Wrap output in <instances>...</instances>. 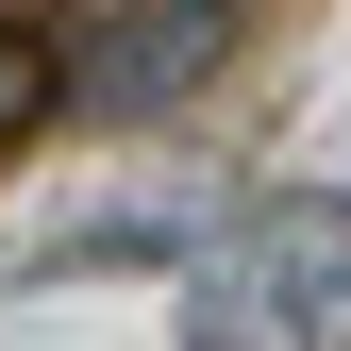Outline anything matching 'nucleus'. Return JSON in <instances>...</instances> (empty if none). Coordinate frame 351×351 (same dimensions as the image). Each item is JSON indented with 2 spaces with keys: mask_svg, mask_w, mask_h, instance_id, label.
Here are the masks:
<instances>
[{
  "mask_svg": "<svg viewBox=\"0 0 351 351\" xmlns=\"http://www.w3.org/2000/svg\"><path fill=\"white\" fill-rule=\"evenodd\" d=\"M167 301H184L201 351H318V335H351V201L335 184L234 201L217 234L167 251Z\"/></svg>",
  "mask_w": 351,
  "mask_h": 351,
  "instance_id": "obj_1",
  "label": "nucleus"
},
{
  "mask_svg": "<svg viewBox=\"0 0 351 351\" xmlns=\"http://www.w3.org/2000/svg\"><path fill=\"white\" fill-rule=\"evenodd\" d=\"M234 17L251 0H117L67 51V117H167V101H201L234 67Z\"/></svg>",
  "mask_w": 351,
  "mask_h": 351,
  "instance_id": "obj_2",
  "label": "nucleus"
},
{
  "mask_svg": "<svg viewBox=\"0 0 351 351\" xmlns=\"http://www.w3.org/2000/svg\"><path fill=\"white\" fill-rule=\"evenodd\" d=\"M51 101H67V67H51V51H34V34H17V17H0V134H34V117H51Z\"/></svg>",
  "mask_w": 351,
  "mask_h": 351,
  "instance_id": "obj_3",
  "label": "nucleus"
}]
</instances>
